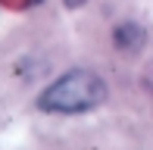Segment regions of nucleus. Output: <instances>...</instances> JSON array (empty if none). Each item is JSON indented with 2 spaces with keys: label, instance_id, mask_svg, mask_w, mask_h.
Returning <instances> with one entry per match:
<instances>
[{
  "label": "nucleus",
  "instance_id": "f257e3e1",
  "mask_svg": "<svg viewBox=\"0 0 153 150\" xmlns=\"http://www.w3.org/2000/svg\"><path fill=\"white\" fill-rule=\"evenodd\" d=\"M103 100H106V81L91 69H72L59 75L50 88H44V94L38 97V106L44 113L75 116L100 106Z\"/></svg>",
  "mask_w": 153,
  "mask_h": 150
},
{
  "label": "nucleus",
  "instance_id": "7ed1b4c3",
  "mask_svg": "<svg viewBox=\"0 0 153 150\" xmlns=\"http://www.w3.org/2000/svg\"><path fill=\"white\" fill-rule=\"evenodd\" d=\"M81 3H85V0H66V6H69V10H75V6H81Z\"/></svg>",
  "mask_w": 153,
  "mask_h": 150
},
{
  "label": "nucleus",
  "instance_id": "f03ea898",
  "mask_svg": "<svg viewBox=\"0 0 153 150\" xmlns=\"http://www.w3.org/2000/svg\"><path fill=\"white\" fill-rule=\"evenodd\" d=\"M116 44H119L122 50H137V47L144 44V31L137 28V25H119V28H116Z\"/></svg>",
  "mask_w": 153,
  "mask_h": 150
}]
</instances>
